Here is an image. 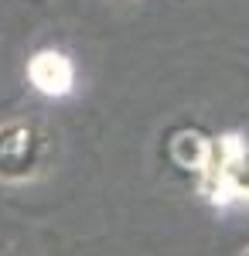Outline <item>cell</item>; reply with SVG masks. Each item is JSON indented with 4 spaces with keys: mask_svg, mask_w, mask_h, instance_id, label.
<instances>
[{
    "mask_svg": "<svg viewBox=\"0 0 249 256\" xmlns=\"http://www.w3.org/2000/svg\"><path fill=\"white\" fill-rule=\"evenodd\" d=\"M202 192L215 205H249V140L226 134L208 140L202 168L194 171Z\"/></svg>",
    "mask_w": 249,
    "mask_h": 256,
    "instance_id": "6da1fadb",
    "label": "cell"
},
{
    "mask_svg": "<svg viewBox=\"0 0 249 256\" xmlns=\"http://www.w3.org/2000/svg\"><path fill=\"white\" fill-rule=\"evenodd\" d=\"M48 134L31 120H7L0 123V178L4 181H28L44 171L48 160Z\"/></svg>",
    "mask_w": 249,
    "mask_h": 256,
    "instance_id": "7a4b0ae2",
    "label": "cell"
},
{
    "mask_svg": "<svg viewBox=\"0 0 249 256\" xmlns=\"http://www.w3.org/2000/svg\"><path fill=\"white\" fill-rule=\"evenodd\" d=\"M28 79L44 96H68L76 86V65L65 52H38L28 62Z\"/></svg>",
    "mask_w": 249,
    "mask_h": 256,
    "instance_id": "3957f363",
    "label": "cell"
}]
</instances>
